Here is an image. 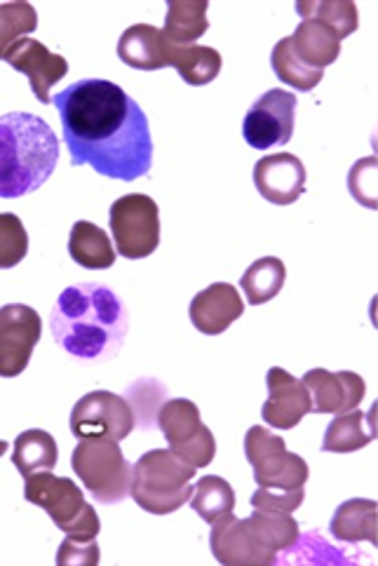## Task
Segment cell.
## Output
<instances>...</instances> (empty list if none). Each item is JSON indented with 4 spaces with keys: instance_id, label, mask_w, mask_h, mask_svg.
<instances>
[{
    "instance_id": "30bf717a",
    "label": "cell",
    "mask_w": 378,
    "mask_h": 566,
    "mask_svg": "<svg viewBox=\"0 0 378 566\" xmlns=\"http://www.w3.org/2000/svg\"><path fill=\"white\" fill-rule=\"evenodd\" d=\"M135 430V413L123 395L92 390L71 409V432L78 440L108 438L123 442Z\"/></svg>"
},
{
    "instance_id": "7c38bea8",
    "label": "cell",
    "mask_w": 378,
    "mask_h": 566,
    "mask_svg": "<svg viewBox=\"0 0 378 566\" xmlns=\"http://www.w3.org/2000/svg\"><path fill=\"white\" fill-rule=\"evenodd\" d=\"M41 334L43 319L31 306L8 304L0 308V379H14L29 367Z\"/></svg>"
},
{
    "instance_id": "277c9868",
    "label": "cell",
    "mask_w": 378,
    "mask_h": 566,
    "mask_svg": "<svg viewBox=\"0 0 378 566\" xmlns=\"http://www.w3.org/2000/svg\"><path fill=\"white\" fill-rule=\"evenodd\" d=\"M196 468L179 459L172 449H154L132 465L129 494L150 515L177 513L193 496Z\"/></svg>"
},
{
    "instance_id": "3957f363",
    "label": "cell",
    "mask_w": 378,
    "mask_h": 566,
    "mask_svg": "<svg viewBox=\"0 0 378 566\" xmlns=\"http://www.w3.org/2000/svg\"><path fill=\"white\" fill-rule=\"evenodd\" d=\"M60 139L33 113L0 116V198H22L38 191L56 169Z\"/></svg>"
},
{
    "instance_id": "ffe728a7",
    "label": "cell",
    "mask_w": 378,
    "mask_h": 566,
    "mask_svg": "<svg viewBox=\"0 0 378 566\" xmlns=\"http://www.w3.org/2000/svg\"><path fill=\"white\" fill-rule=\"evenodd\" d=\"M292 52L313 71H325L342 54V38L315 19H304L290 35Z\"/></svg>"
},
{
    "instance_id": "484cf974",
    "label": "cell",
    "mask_w": 378,
    "mask_h": 566,
    "mask_svg": "<svg viewBox=\"0 0 378 566\" xmlns=\"http://www.w3.org/2000/svg\"><path fill=\"white\" fill-rule=\"evenodd\" d=\"M285 280H287V269L285 263H282V259L263 256V259H256L252 266L242 273L240 287L250 306H261V304H269V301H273L282 292Z\"/></svg>"
},
{
    "instance_id": "74e56055",
    "label": "cell",
    "mask_w": 378,
    "mask_h": 566,
    "mask_svg": "<svg viewBox=\"0 0 378 566\" xmlns=\"http://www.w3.org/2000/svg\"><path fill=\"white\" fill-rule=\"evenodd\" d=\"M8 449H10V444H8V442H6V440H0V457H3V454H6V451H8Z\"/></svg>"
},
{
    "instance_id": "2e32d148",
    "label": "cell",
    "mask_w": 378,
    "mask_h": 566,
    "mask_svg": "<svg viewBox=\"0 0 378 566\" xmlns=\"http://www.w3.org/2000/svg\"><path fill=\"white\" fill-rule=\"evenodd\" d=\"M269 398L261 407V417L275 430H292L311 413V395L304 381L282 367L269 369Z\"/></svg>"
},
{
    "instance_id": "8d00e7d4",
    "label": "cell",
    "mask_w": 378,
    "mask_h": 566,
    "mask_svg": "<svg viewBox=\"0 0 378 566\" xmlns=\"http://www.w3.org/2000/svg\"><path fill=\"white\" fill-rule=\"evenodd\" d=\"M367 165H369V158L357 163L353 167L350 172V193L355 200L365 202L369 210H376V198H374V191H376V177L369 175V179H365V172H367Z\"/></svg>"
},
{
    "instance_id": "8fae6325",
    "label": "cell",
    "mask_w": 378,
    "mask_h": 566,
    "mask_svg": "<svg viewBox=\"0 0 378 566\" xmlns=\"http://www.w3.org/2000/svg\"><path fill=\"white\" fill-rule=\"evenodd\" d=\"M296 94L282 87L269 90L250 106L242 123V137L256 150L287 146L294 135Z\"/></svg>"
},
{
    "instance_id": "83f0119b",
    "label": "cell",
    "mask_w": 378,
    "mask_h": 566,
    "mask_svg": "<svg viewBox=\"0 0 378 566\" xmlns=\"http://www.w3.org/2000/svg\"><path fill=\"white\" fill-rule=\"evenodd\" d=\"M296 12L304 19L323 22L336 31L342 41L360 27V14H357V6L350 0H298Z\"/></svg>"
},
{
    "instance_id": "d590c367",
    "label": "cell",
    "mask_w": 378,
    "mask_h": 566,
    "mask_svg": "<svg viewBox=\"0 0 378 566\" xmlns=\"http://www.w3.org/2000/svg\"><path fill=\"white\" fill-rule=\"evenodd\" d=\"M99 545L97 538L81 541L66 536L56 553V564H99Z\"/></svg>"
},
{
    "instance_id": "f1b7e54d",
    "label": "cell",
    "mask_w": 378,
    "mask_h": 566,
    "mask_svg": "<svg viewBox=\"0 0 378 566\" xmlns=\"http://www.w3.org/2000/svg\"><path fill=\"white\" fill-rule=\"evenodd\" d=\"M191 507L207 524H214L219 517L235 511L233 486L219 475H207L193 486Z\"/></svg>"
},
{
    "instance_id": "ac0fdd59",
    "label": "cell",
    "mask_w": 378,
    "mask_h": 566,
    "mask_svg": "<svg viewBox=\"0 0 378 566\" xmlns=\"http://www.w3.org/2000/svg\"><path fill=\"white\" fill-rule=\"evenodd\" d=\"M242 313L244 301L229 282H214V285L202 290L193 296L191 308H188L193 327L207 336L223 334L242 317Z\"/></svg>"
},
{
    "instance_id": "836d02e7",
    "label": "cell",
    "mask_w": 378,
    "mask_h": 566,
    "mask_svg": "<svg viewBox=\"0 0 378 566\" xmlns=\"http://www.w3.org/2000/svg\"><path fill=\"white\" fill-rule=\"evenodd\" d=\"M29 254V235L19 217L0 214V269L8 271L22 263Z\"/></svg>"
},
{
    "instance_id": "52a82bcc",
    "label": "cell",
    "mask_w": 378,
    "mask_h": 566,
    "mask_svg": "<svg viewBox=\"0 0 378 566\" xmlns=\"http://www.w3.org/2000/svg\"><path fill=\"white\" fill-rule=\"evenodd\" d=\"M108 226L116 252L125 259H146L160 244L158 202L144 193L123 196L111 205Z\"/></svg>"
},
{
    "instance_id": "8992f818",
    "label": "cell",
    "mask_w": 378,
    "mask_h": 566,
    "mask_svg": "<svg viewBox=\"0 0 378 566\" xmlns=\"http://www.w3.org/2000/svg\"><path fill=\"white\" fill-rule=\"evenodd\" d=\"M71 468L92 499L102 505L123 503L129 496L132 463L120 451V442L87 438L75 444Z\"/></svg>"
},
{
    "instance_id": "4dcf8cb0",
    "label": "cell",
    "mask_w": 378,
    "mask_h": 566,
    "mask_svg": "<svg viewBox=\"0 0 378 566\" xmlns=\"http://www.w3.org/2000/svg\"><path fill=\"white\" fill-rule=\"evenodd\" d=\"M271 66L282 83L298 92H311L319 85V81L325 78V71H313L298 60V56L292 52L290 38H282V41L273 48Z\"/></svg>"
},
{
    "instance_id": "e0dca14e",
    "label": "cell",
    "mask_w": 378,
    "mask_h": 566,
    "mask_svg": "<svg viewBox=\"0 0 378 566\" xmlns=\"http://www.w3.org/2000/svg\"><path fill=\"white\" fill-rule=\"evenodd\" d=\"M254 186L273 205H292L306 191V165L292 154H273L254 165Z\"/></svg>"
},
{
    "instance_id": "d4e9b609",
    "label": "cell",
    "mask_w": 378,
    "mask_h": 566,
    "mask_svg": "<svg viewBox=\"0 0 378 566\" xmlns=\"http://www.w3.org/2000/svg\"><path fill=\"white\" fill-rule=\"evenodd\" d=\"M56 459H60V449H56V440L48 430L31 428L14 440L12 463L22 473V478L50 473L56 465Z\"/></svg>"
},
{
    "instance_id": "d6a6232c",
    "label": "cell",
    "mask_w": 378,
    "mask_h": 566,
    "mask_svg": "<svg viewBox=\"0 0 378 566\" xmlns=\"http://www.w3.org/2000/svg\"><path fill=\"white\" fill-rule=\"evenodd\" d=\"M38 29V12L31 3L17 0V3H0V60L14 43Z\"/></svg>"
},
{
    "instance_id": "4fadbf2b",
    "label": "cell",
    "mask_w": 378,
    "mask_h": 566,
    "mask_svg": "<svg viewBox=\"0 0 378 566\" xmlns=\"http://www.w3.org/2000/svg\"><path fill=\"white\" fill-rule=\"evenodd\" d=\"M212 555L225 566H269L277 564V553L263 543L248 520H238L233 513L219 517L212 524Z\"/></svg>"
},
{
    "instance_id": "7402d4cb",
    "label": "cell",
    "mask_w": 378,
    "mask_h": 566,
    "mask_svg": "<svg viewBox=\"0 0 378 566\" xmlns=\"http://www.w3.org/2000/svg\"><path fill=\"white\" fill-rule=\"evenodd\" d=\"M329 532L342 543L378 545V505L369 499H350L336 507Z\"/></svg>"
},
{
    "instance_id": "9a60e30c",
    "label": "cell",
    "mask_w": 378,
    "mask_h": 566,
    "mask_svg": "<svg viewBox=\"0 0 378 566\" xmlns=\"http://www.w3.org/2000/svg\"><path fill=\"white\" fill-rule=\"evenodd\" d=\"M304 386L311 395V411L315 413H346L360 407L367 395V384L355 371L311 369L304 376Z\"/></svg>"
},
{
    "instance_id": "5bb4252c",
    "label": "cell",
    "mask_w": 378,
    "mask_h": 566,
    "mask_svg": "<svg viewBox=\"0 0 378 566\" xmlns=\"http://www.w3.org/2000/svg\"><path fill=\"white\" fill-rule=\"evenodd\" d=\"M3 62L27 75L35 99L41 104H52L50 90L69 73V62L64 56L50 52L41 41H35V38H22V41L14 43Z\"/></svg>"
},
{
    "instance_id": "e575fe53",
    "label": "cell",
    "mask_w": 378,
    "mask_h": 566,
    "mask_svg": "<svg viewBox=\"0 0 378 566\" xmlns=\"http://www.w3.org/2000/svg\"><path fill=\"white\" fill-rule=\"evenodd\" d=\"M306 499V489H266L259 486V492L252 496V507L259 511H273V513H294Z\"/></svg>"
},
{
    "instance_id": "f546056e",
    "label": "cell",
    "mask_w": 378,
    "mask_h": 566,
    "mask_svg": "<svg viewBox=\"0 0 378 566\" xmlns=\"http://www.w3.org/2000/svg\"><path fill=\"white\" fill-rule=\"evenodd\" d=\"M248 522L252 524L256 536L277 555L287 553L292 545L298 543L301 532L292 513H273V511H259V507H254V513L248 517Z\"/></svg>"
},
{
    "instance_id": "6da1fadb",
    "label": "cell",
    "mask_w": 378,
    "mask_h": 566,
    "mask_svg": "<svg viewBox=\"0 0 378 566\" xmlns=\"http://www.w3.org/2000/svg\"><path fill=\"white\" fill-rule=\"evenodd\" d=\"M52 104L60 111L73 165H90L102 177L135 181L154 165L146 113L111 81L85 78L69 85Z\"/></svg>"
},
{
    "instance_id": "ba28073f",
    "label": "cell",
    "mask_w": 378,
    "mask_h": 566,
    "mask_svg": "<svg viewBox=\"0 0 378 566\" xmlns=\"http://www.w3.org/2000/svg\"><path fill=\"white\" fill-rule=\"evenodd\" d=\"M244 457L254 468V480L266 489H298L306 486L308 463L287 451L285 440L269 428L252 426L244 436Z\"/></svg>"
},
{
    "instance_id": "5b68a950",
    "label": "cell",
    "mask_w": 378,
    "mask_h": 566,
    "mask_svg": "<svg viewBox=\"0 0 378 566\" xmlns=\"http://www.w3.org/2000/svg\"><path fill=\"white\" fill-rule=\"evenodd\" d=\"M24 499L52 517L56 530L66 536L92 541L102 532V522L94 507L85 501L81 486L69 478H56L52 473H38L24 478Z\"/></svg>"
},
{
    "instance_id": "1f68e13d",
    "label": "cell",
    "mask_w": 378,
    "mask_h": 566,
    "mask_svg": "<svg viewBox=\"0 0 378 566\" xmlns=\"http://www.w3.org/2000/svg\"><path fill=\"white\" fill-rule=\"evenodd\" d=\"M127 405L135 413V428L150 430L158 423V411L167 402V390L156 379H139L127 388Z\"/></svg>"
},
{
    "instance_id": "cb8c5ba5",
    "label": "cell",
    "mask_w": 378,
    "mask_h": 566,
    "mask_svg": "<svg viewBox=\"0 0 378 566\" xmlns=\"http://www.w3.org/2000/svg\"><path fill=\"white\" fill-rule=\"evenodd\" d=\"M69 254L87 271H106L116 263V250L97 223L75 221L69 235Z\"/></svg>"
},
{
    "instance_id": "4316f807",
    "label": "cell",
    "mask_w": 378,
    "mask_h": 566,
    "mask_svg": "<svg viewBox=\"0 0 378 566\" xmlns=\"http://www.w3.org/2000/svg\"><path fill=\"white\" fill-rule=\"evenodd\" d=\"M169 66H175L179 71L183 83L202 87L210 85L221 73V54L214 48L204 45H169Z\"/></svg>"
},
{
    "instance_id": "d6986e66",
    "label": "cell",
    "mask_w": 378,
    "mask_h": 566,
    "mask_svg": "<svg viewBox=\"0 0 378 566\" xmlns=\"http://www.w3.org/2000/svg\"><path fill=\"white\" fill-rule=\"evenodd\" d=\"M118 56L123 64L137 71H158L169 66V43L160 29L135 24L120 35Z\"/></svg>"
},
{
    "instance_id": "603a6c76",
    "label": "cell",
    "mask_w": 378,
    "mask_h": 566,
    "mask_svg": "<svg viewBox=\"0 0 378 566\" xmlns=\"http://www.w3.org/2000/svg\"><path fill=\"white\" fill-rule=\"evenodd\" d=\"M207 10H210V3H204V0H172V3H167L165 29H160L165 41L172 48L196 45L198 38L210 29Z\"/></svg>"
},
{
    "instance_id": "7a4b0ae2",
    "label": "cell",
    "mask_w": 378,
    "mask_h": 566,
    "mask_svg": "<svg viewBox=\"0 0 378 566\" xmlns=\"http://www.w3.org/2000/svg\"><path fill=\"white\" fill-rule=\"evenodd\" d=\"M129 317L123 298L97 282L66 287L50 313L54 342L85 363H106L125 344Z\"/></svg>"
},
{
    "instance_id": "44dd1931",
    "label": "cell",
    "mask_w": 378,
    "mask_h": 566,
    "mask_svg": "<svg viewBox=\"0 0 378 566\" xmlns=\"http://www.w3.org/2000/svg\"><path fill=\"white\" fill-rule=\"evenodd\" d=\"M376 402L367 413L360 409L338 413L327 426L323 451H329V454H353L357 449H365L376 440Z\"/></svg>"
},
{
    "instance_id": "9c48e42d",
    "label": "cell",
    "mask_w": 378,
    "mask_h": 566,
    "mask_svg": "<svg viewBox=\"0 0 378 566\" xmlns=\"http://www.w3.org/2000/svg\"><path fill=\"white\" fill-rule=\"evenodd\" d=\"M156 426L160 428L169 449L188 465L198 470L214 461L217 440L212 430L200 421V409L196 402L183 398L167 400L158 411Z\"/></svg>"
}]
</instances>
